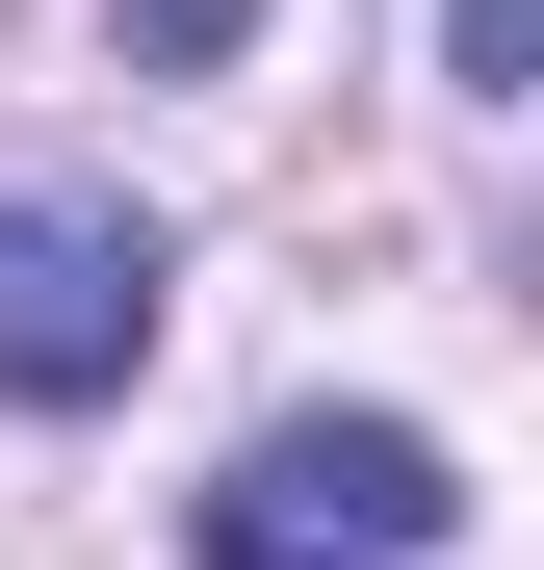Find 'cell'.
I'll use <instances>...</instances> for the list:
<instances>
[{
  "label": "cell",
  "instance_id": "cell-2",
  "mask_svg": "<svg viewBox=\"0 0 544 570\" xmlns=\"http://www.w3.org/2000/svg\"><path fill=\"white\" fill-rule=\"evenodd\" d=\"M156 234L130 208H0V390H27V415H78V390H130V363H156Z\"/></svg>",
  "mask_w": 544,
  "mask_h": 570
},
{
  "label": "cell",
  "instance_id": "cell-3",
  "mask_svg": "<svg viewBox=\"0 0 544 570\" xmlns=\"http://www.w3.org/2000/svg\"><path fill=\"white\" fill-rule=\"evenodd\" d=\"M441 52H467V105H544V0H441Z\"/></svg>",
  "mask_w": 544,
  "mask_h": 570
},
{
  "label": "cell",
  "instance_id": "cell-4",
  "mask_svg": "<svg viewBox=\"0 0 544 570\" xmlns=\"http://www.w3.org/2000/svg\"><path fill=\"white\" fill-rule=\"evenodd\" d=\"M130 52H234V0H130Z\"/></svg>",
  "mask_w": 544,
  "mask_h": 570
},
{
  "label": "cell",
  "instance_id": "cell-1",
  "mask_svg": "<svg viewBox=\"0 0 544 570\" xmlns=\"http://www.w3.org/2000/svg\"><path fill=\"white\" fill-rule=\"evenodd\" d=\"M441 544H467V493H441L415 415H286L208 493V570H441Z\"/></svg>",
  "mask_w": 544,
  "mask_h": 570
}]
</instances>
